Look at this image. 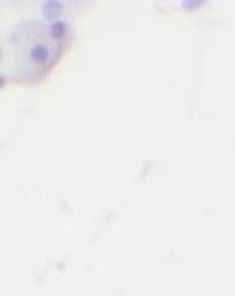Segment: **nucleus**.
<instances>
[{
    "label": "nucleus",
    "mask_w": 235,
    "mask_h": 296,
    "mask_svg": "<svg viewBox=\"0 0 235 296\" xmlns=\"http://www.w3.org/2000/svg\"><path fill=\"white\" fill-rule=\"evenodd\" d=\"M66 33H67L66 21H54V23H50V25H48V35H50L54 40H60Z\"/></svg>",
    "instance_id": "7ed1b4c3"
},
{
    "label": "nucleus",
    "mask_w": 235,
    "mask_h": 296,
    "mask_svg": "<svg viewBox=\"0 0 235 296\" xmlns=\"http://www.w3.org/2000/svg\"><path fill=\"white\" fill-rule=\"evenodd\" d=\"M52 58V50L46 42H33L29 48V60L35 66H46Z\"/></svg>",
    "instance_id": "f257e3e1"
},
{
    "label": "nucleus",
    "mask_w": 235,
    "mask_h": 296,
    "mask_svg": "<svg viewBox=\"0 0 235 296\" xmlns=\"http://www.w3.org/2000/svg\"><path fill=\"white\" fill-rule=\"evenodd\" d=\"M41 12H43V18L48 20L50 23L60 21L58 18L64 14V2L62 0H44L41 6Z\"/></svg>",
    "instance_id": "f03ea898"
},
{
    "label": "nucleus",
    "mask_w": 235,
    "mask_h": 296,
    "mask_svg": "<svg viewBox=\"0 0 235 296\" xmlns=\"http://www.w3.org/2000/svg\"><path fill=\"white\" fill-rule=\"evenodd\" d=\"M202 0H187V2H183V8H187V10H197V8H201Z\"/></svg>",
    "instance_id": "20e7f679"
}]
</instances>
